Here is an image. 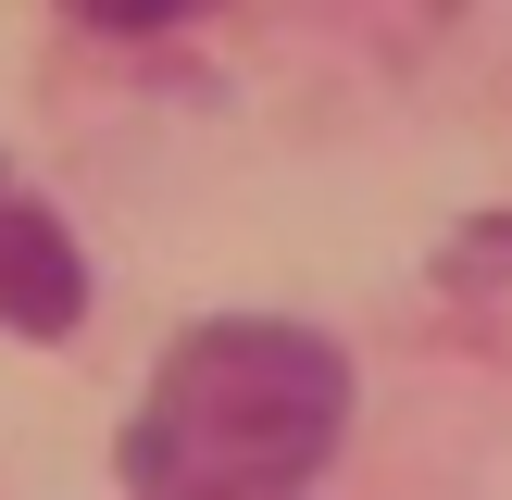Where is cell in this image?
<instances>
[{
  "instance_id": "obj_1",
  "label": "cell",
  "mask_w": 512,
  "mask_h": 500,
  "mask_svg": "<svg viewBox=\"0 0 512 500\" xmlns=\"http://www.w3.org/2000/svg\"><path fill=\"white\" fill-rule=\"evenodd\" d=\"M350 438V363L313 325H200L125 425L138 500H313Z\"/></svg>"
},
{
  "instance_id": "obj_2",
  "label": "cell",
  "mask_w": 512,
  "mask_h": 500,
  "mask_svg": "<svg viewBox=\"0 0 512 500\" xmlns=\"http://www.w3.org/2000/svg\"><path fill=\"white\" fill-rule=\"evenodd\" d=\"M75 313H88V263H75V238L38 213V200H0V325L63 338Z\"/></svg>"
},
{
  "instance_id": "obj_3",
  "label": "cell",
  "mask_w": 512,
  "mask_h": 500,
  "mask_svg": "<svg viewBox=\"0 0 512 500\" xmlns=\"http://www.w3.org/2000/svg\"><path fill=\"white\" fill-rule=\"evenodd\" d=\"M0 200H13V188H0Z\"/></svg>"
}]
</instances>
